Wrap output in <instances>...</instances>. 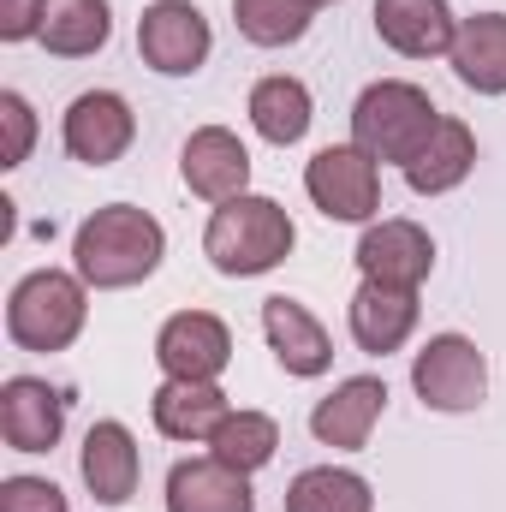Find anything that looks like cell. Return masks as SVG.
Wrapping results in <instances>:
<instances>
[{
    "instance_id": "6da1fadb",
    "label": "cell",
    "mask_w": 506,
    "mask_h": 512,
    "mask_svg": "<svg viewBox=\"0 0 506 512\" xmlns=\"http://www.w3.org/2000/svg\"><path fill=\"white\" fill-rule=\"evenodd\" d=\"M161 251H167V233L149 209H131V203H108L96 209L78 239H72V256H78V280L96 286V292H120V286H137L161 268Z\"/></svg>"
},
{
    "instance_id": "7a4b0ae2",
    "label": "cell",
    "mask_w": 506,
    "mask_h": 512,
    "mask_svg": "<svg viewBox=\"0 0 506 512\" xmlns=\"http://www.w3.org/2000/svg\"><path fill=\"white\" fill-rule=\"evenodd\" d=\"M298 245V227L292 215L274 203V197H233L209 215V233H203V251L221 274H268L274 262H286V251Z\"/></svg>"
},
{
    "instance_id": "3957f363",
    "label": "cell",
    "mask_w": 506,
    "mask_h": 512,
    "mask_svg": "<svg viewBox=\"0 0 506 512\" xmlns=\"http://www.w3.org/2000/svg\"><path fill=\"white\" fill-rule=\"evenodd\" d=\"M441 126V114H435V102L417 90V84H399V78H381L370 84L364 96H358V108H352V143L370 155V161H411L429 137Z\"/></svg>"
},
{
    "instance_id": "277c9868",
    "label": "cell",
    "mask_w": 506,
    "mask_h": 512,
    "mask_svg": "<svg viewBox=\"0 0 506 512\" xmlns=\"http://www.w3.org/2000/svg\"><path fill=\"white\" fill-rule=\"evenodd\" d=\"M84 280L60 274V268H36L12 286V304H6V334L24 346V352H66L78 334H84Z\"/></svg>"
},
{
    "instance_id": "5b68a950",
    "label": "cell",
    "mask_w": 506,
    "mask_h": 512,
    "mask_svg": "<svg viewBox=\"0 0 506 512\" xmlns=\"http://www.w3.org/2000/svg\"><path fill=\"white\" fill-rule=\"evenodd\" d=\"M304 191L328 221H370L381 209V173L358 143H328L304 167Z\"/></svg>"
},
{
    "instance_id": "8992f818",
    "label": "cell",
    "mask_w": 506,
    "mask_h": 512,
    "mask_svg": "<svg viewBox=\"0 0 506 512\" xmlns=\"http://www.w3.org/2000/svg\"><path fill=\"white\" fill-rule=\"evenodd\" d=\"M411 387L429 411H477L489 393V364L465 334H435L411 364Z\"/></svg>"
},
{
    "instance_id": "52a82bcc",
    "label": "cell",
    "mask_w": 506,
    "mask_h": 512,
    "mask_svg": "<svg viewBox=\"0 0 506 512\" xmlns=\"http://www.w3.org/2000/svg\"><path fill=\"white\" fill-rule=\"evenodd\" d=\"M209 42H215L209 36V18L191 0H155L137 18V54H143V66H155L167 78L197 72L209 60Z\"/></svg>"
},
{
    "instance_id": "ba28073f",
    "label": "cell",
    "mask_w": 506,
    "mask_h": 512,
    "mask_svg": "<svg viewBox=\"0 0 506 512\" xmlns=\"http://www.w3.org/2000/svg\"><path fill=\"white\" fill-rule=\"evenodd\" d=\"M227 358H233V334L209 310H179L155 334V364L167 370V382H215Z\"/></svg>"
},
{
    "instance_id": "9c48e42d",
    "label": "cell",
    "mask_w": 506,
    "mask_h": 512,
    "mask_svg": "<svg viewBox=\"0 0 506 512\" xmlns=\"http://www.w3.org/2000/svg\"><path fill=\"white\" fill-rule=\"evenodd\" d=\"M137 137V114H131L126 96L114 90H84L72 108H66V149L84 161V167H114Z\"/></svg>"
},
{
    "instance_id": "30bf717a",
    "label": "cell",
    "mask_w": 506,
    "mask_h": 512,
    "mask_svg": "<svg viewBox=\"0 0 506 512\" xmlns=\"http://www.w3.org/2000/svg\"><path fill=\"white\" fill-rule=\"evenodd\" d=\"M66 429V393L36 376H12L0 387V435L12 453H54Z\"/></svg>"
},
{
    "instance_id": "8fae6325",
    "label": "cell",
    "mask_w": 506,
    "mask_h": 512,
    "mask_svg": "<svg viewBox=\"0 0 506 512\" xmlns=\"http://www.w3.org/2000/svg\"><path fill=\"white\" fill-rule=\"evenodd\" d=\"M179 173H185V185H191L197 197L233 203V197H245V185H251V149H245L227 126H203V131L185 137Z\"/></svg>"
},
{
    "instance_id": "7c38bea8",
    "label": "cell",
    "mask_w": 506,
    "mask_h": 512,
    "mask_svg": "<svg viewBox=\"0 0 506 512\" xmlns=\"http://www.w3.org/2000/svg\"><path fill=\"white\" fill-rule=\"evenodd\" d=\"M376 36L405 60H435L453 54L459 18L447 0H376Z\"/></svg>"
},
{
    "instance_id": "4fadbf2b",
    "label": "cell",
    "mask_w": 506,
    "mask_h": 512,
    "mask_svg": "<svg viewBox=\"0 0 506 512\" xmlns=\"http://www.w3.org/2000/svg\"><path fill=\"white\" fill-rule=\"evenodd\" d=\"M358 268L364 280H381V286H423L429 268H435V245L417 221H381L358 239Z\"/></svg>"
},
{
    "instance_id": "5bb4252c",
    "label": "cell",
    "mask_w": 506,
    "mask_h": 512,
    "mask_svg": "<svg viewBox=\"0 0 506 512\" xmlns=\"http://www.w3.org/2000/svg\"><path fill=\"white\" fill-rule=\"evenodd\" d=\"M381 405H387V382L381 376H352V382H340L328 399H316V411H310V435L322 441V447H346V453H358L364 441H370V429H376Z\"/></svg>"
},
{
    "instance_id": "9a60e30c",
    "label": "cell",
    "mask_w": 506,
    "mask_h": 512,
    "mask_svg": "<svg viewBox=\"0 0 506 512\" xmlns=\"http://www.w3.org/2000/svg\"><path fill=\"white\" fill-rule=\"evenodd\" d=\"M167 512H256L251 477L209 459H185L167 471Z\"/></svg>"
},
{
    "instance_id": "2e32d148",
    "label": "cell",
    "mask_w": 506,
    "mask_h": 512,
    "mask_svg": "<svg viewBox=\"0 0 506 512\" xmlns=\"http://www.w3.org/2000/svg\"><path fill=\"white\" fill-rule=\"evenodd\" d=\"M262 334H268V346H274V358H280L286 376H322V370L334 364L328 328H322L298 298H268V304H262Z\"/></svg>"
},
{
    "instance_id": "e0dca14e",
    "label": "cell",
    "mask_w": 506,
    "mask_h": 512,
    "mask_svg": "<svg viewBox=\"0 0 506 512\" xmlns=\"http://www.w3.org/2000/svg\"><path fill=\"white\" fill-rule=\"evenodd\" d=\"M417 328V292L411 286H381V280H364L352 292V340L370 352V358H387L411 340Z\"/></svg>"
},
{
    "instance_id": "ac0fdd59",
    "label": "cell",
    "mask_w": 506,
    "mask_h": 512,
    "mask_svg": "<svg viewBox=\"0 0 506 512\" xmlns=\"http://www.w3.org/2000/svg\"><path fill=\"white\" fill-rule=\"evenodd\" d=\"M78 465H84V483H90V495L102 507H126L131 495H137L143 459H137V441H131L126 423H96L84 435V459Z\"/></svg>"
},
{
    "instance_id": "d6986e66",
    "label": "cell",
    "mask_w": 506,
    "mask_h": 512,
    "mask_svg": "<svg viewBox=\"0 0 506 512\" xmlns=\"http://www.w3.org/2000/svg\"><path fill=\"white\" fill-rule=\"evenodd\" d=\"M471 167H477V137H471V126H465V120H441L435 137L405 161V185H411L417 197H441V191L465 185Z\"/></svg>"
},
{
    "instance_id": "ffe728a7",
    "label": "cell",
    "mask_w": 506,
    "mask_h": 512,
    "mask_svg": "<svg viewBox=\"0 0 506 512\" xmlns=\"http://www.w3.org/2000/svg\"><path fill=\"white\" fill-rule=\"evenodd\" d=\"M155 429L167 435V441H209L221 423H227V393L215 382H167L155 387Z\"/></svg>"
},
{
    "instance_id": "44dd1931",
    "label": "cell",
    "mask_w": 506,
    "mask_h": 512,
    "mask_svg": "<svg viewBox=\"0 0 506 512\" xmlns=\"http://www.w3.org/2000/svg\"><path fill=\"white\" fill-rule=\"evenodd\" d=\"M453 72L477 96H506V12H477L459 24Z\"/></svg>"
},
{
    "instance_id": "7402d4cb",
    "label": "cell",
    "mask_w": 506,
    "mask_h": 512,
    "mask_svg": "<svg viewBox=\"0 0 506 512\" xmlns=\"http://www.w3.org/2000/svg\"><path fill=\"white\" fill-rule=\"evenodd\" d=\"M108 36H114L108 0H48V12H42V48L60 60H84Z\"/></svg>"
},
{
    "instance_id": "603a6c76",
    "label": "cell",
    "mask_w": 506,
    "mask_h": 512,
    "mask_svg": "<svg viewBox=\"0 0 506 512\" xmlns=\"http://www.w3.org/2000/svg\"><path fill=\"white\" fill-rule=\"evenodd\" d=\"M286 512H376V495L358 471L340 465H310L292 477L286 489Z\"/></svg>"
},
{
    "instance_id": "cb8c5ba5",
    "label": "cell",
    "mask_w": 506,
    "mask_h": 512,
    "mask_svg": "<svg viewBox=\"0 0 506 512\" xmlns=\"http://www.w3.org/2000/svg\"><path fill=\"white\" fill-rule=\"evenodd\" d=\"M251 126L268 137V143H298L310 131V90L298 78H262L251 90Z\"/></svg>"
},
{
    "instance_id": "d4e9b609",
    "label": "cell",
    "mask_w": 506,
    "mask_h": 512,
    "mask_svg": "<svg viewBox=\"0 0 506 512\" xmlns=\"http://www.w3.org/2000/svg\"><path fill=\"white\" fill-rule=\"evenodd\" d=\"M274 447H280V423L262 417V411H227V423L209 435V453H215L221 465L245 471V477L274 459Z\"/></svg>"
},
{
    "instance_id": "484cf974",
    "label": "cell",
    "mask_w": 506,
    "mask_h": 512,
    "mask_svg": "<svg viewBox=\"0 0 506 512\" xmlns=\"http://www.w3.org/2000/svg\"><path fill=\"white\" fill-rule=\"evenodd\" d=\"M233 18H239V36L256 48H286L310 30L316 18V0H233Z\"/></svg>"
},
{
    "instance_id": "4316f807",
    "label": "cell",
    "mask_w": 506,
    "mask_h": 512,
    "mask_svg": "<svg viewBox=\"0 0 506 512\" xmlns=\"http://www.w3.org/2000/svg\"><path fill=\"white\" fill-rule=\"evenodd\" d=\"M0 126H6L0 167H18V161H30V143H36V114H30V102H24L18 90H6V96H0Z\"/></svg>"
},
{
    "instance_id": "83f0119b",
    "label": "cell",
    "mask_w": 506,
    "mask_h": 512,
    "mask_svg": "<svg viewBox=\"0 0 506 512\" xmlns=\"http://www.w3.org/2000/svg\"><path fill=\"white\" fill-rule=\"evenodd\" d=\"M0 512H66V495L48 477H6L0 483Z\"/></svg>"
},
{
    "instance_id": "f1b7e54d",
    "label": "cell",
    "mask_w": 506,
    "mask_h": 512,
    "mask_svg": "<svg viewBox=\"0 0 506 512\" xmlns=\"http://www.w3.org/2000/svg\"><path fill=\"white\" fill-rule=\"evenodd\" d=\"M42 12H48V0H0V36L6 42L42 36Z\"/></svg>"
},
{
    "instance_id": "f546056e",
    "label": "cell",
    "mask_w": 506,
    "mask_h": 512,
    "mask_svg": "<svg viewBox=\"0 0 506 512\" xmlns=\"http://www.w3.org/2000/svg\"><path fill=\"white\" fill-rule=\"evenodd\" d=\"M316 6H328V0H316Z\"/></svg>"
}]
</instances>
